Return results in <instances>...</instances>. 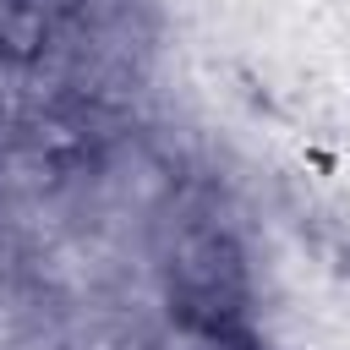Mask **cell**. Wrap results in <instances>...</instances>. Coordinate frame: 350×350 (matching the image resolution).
<instances>
[{
    "instance_id": "3957f363",
    "label": "cell",
    "mask_w": 350,
    "mask_h": 350,
    "mask_svg": "<svg viewBox=\"0 0 350 350\" xmlns=\"http://www.w3.org/2000/svg\"><path fill=\"white\" fill-rule=\"evenodd\" d=\"M38 148H49V153H77V148H82V131H77L71 120H44V126H38Z\"/></svg>"
},
{
    "instance_id": "6da1fadb",
    "label": "cell",
    "mask_w": 350,
    "mask_h": 350,
    "mask_svg": "<svg viewBox=\"0 0 350 350\" xmlns=\"http://www.w3.org/2000/svg\"><path fill=\"white\" fill-rule=\"evenodd\" d=\"M175 273H180V290H235L241 257L219 230H191L175 246Z\"/></svg>"
},
{
    "instance_id": "7a4b0ae2",
    "label": "cell",
    "mask_w": 350,
    "mask_h": 350,
    "mask_svg": "<svg viewBox=\"0 0 350 350\" xmlns=\"http://www.w3.org/2000/svg\"><path fill=\"white\" fill-rule=\"evenodd\" d=\"M0 49L5 55H16V60H27V55H38L44 49V11L38 5H0Z\"/></svg>"
}]
</instances>
